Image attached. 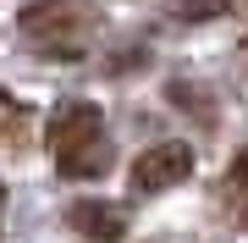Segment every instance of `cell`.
Masks as SVG:
<instances>
[{
  "mask_svg": "<svg viewBox=\"0 0 248 243\" xmlns=\"http://www.w3.org/2000/svg\"><path fill=\"white\" fill-rule=\"evenodd\" d=\"M61 177H99V171H110V149L105 144H89V149H72V155H61Z\"/></svg>",
  "mask_w": 248,
  "mask_h": 243,
  "instance_id": "obj_5",
  "label": "cell"
},
{
  "mask_svg": "<svg viewBox=\"0 0 248 243\" xmlns=\"http://www.w3.org/2000/svg\"><path fill=\"white\" fill-rule=\"evenodd\" d=\"M17 28H22L28 45H39L45 55H55V61H66V55H83V39H89L94 17L78 0H28Z\"/></svg>",
  "mask_w": 248,
  "mask_h": 243,
  "instance_id": "obj_1",
  "label": "cell"
},
{
  "mask_svg": "<svg viewBox=\"0 0 248 243\" xmlns=\"http://www.w3.org/2000/svg\"><path fill=\"white\" fill-rule=\"evenodd\" d=\"M193 177V149L187 144H155L133 161V194H160V188H177V182Z\"/></svg>",
  "mask_w": 248,
  "mask_h": 243,
  "instance_id": "obj_3",
  "label": "cell"
},
{
  "mask_svg": "<svg viewBox=\"0 0 248 243\" xmlns=\"http://www.w3.org/2000/svg\"><path fill=\"white\" fill-rule=\"evenodd\" d=\"M226 11H232V0H171L166 17L182 22V28H193V22H215V17H226Z\"/></svg>",
  "mask_w": 248,
  "mask_h": 243,
  "instance_id": "obj_6",
  "label": "cell"
},
{
  "mask_svg": "<svg viewBox=\"0 0 248 243\" xmlns=\"http://www.w3.org/2000/svg\"><path fill=\"white\" fill-rule=\"evenodd\" d=\"M232 177H237V182H248V149L237 155V166H232Z\"/></svg>",
  "mask_w": 248,
  "mask_h": 243,
  "instance_id": "obj_8",
  "label": "cell"
},
{
  "mask_svg": "<svg viewBox=\"0 0 248 243\" xmlns=\"http://www.w3.org/2000/svg\"><path fill=\"white\" fill-rule=\"evenodd\" d=\"M0 210H6V188H0Z\"/></svg>",
  "mask_w": 248,
  "mask_h": 243,
  "instance_id": "obj_9",
  "label": "cell"
},
{
  "mask_svg": "<svg viewBox=\"0 0 248 243\" xmlns=\"http://www.w3.org/2000/svg\"><path fill=\"white\" fill-rule=\"evenodd\" d=\"M99 133H105V111H99L94 99H66V105H55V116L45 127V144L55 149V161H61L72 149L99 144Z\"/></svg>",
  "mask_w": 248,
  "mask_h": 243,
  "instance_id": "obj_2",
  "label": "cell"
},
{
  "mask_svg": "<svg viewBox=\"0 0 248 243\" xmlns=\"http://www.w3.org/2000/svg\"><path fill=\"white\" fill-rule=\"evenodd\" d=\"M66 221H72V232L89 238V243H122L127 238V210L105 205V199H78L66 210Z\"/></svg>",
  "mask_w": 248,
  "mask_h": 243,
  "instance_id": "obj_4",
  "label": "cell"
},
{
  "mask_svg": "<svg viewBox=\"0 0 248 243\" xmlns=\"http://www.w3.org/2000/svg\"><path fill=\"white\" fill-rule=\"evenodd\" d=\"M11 127H22V105L0 89V133H11Z\"/></svg>",
  "mask_w": 248,
  "mask_h": 243,
  "instance_id": "obj_7",
  "label": "cell"
}]
</instances>
